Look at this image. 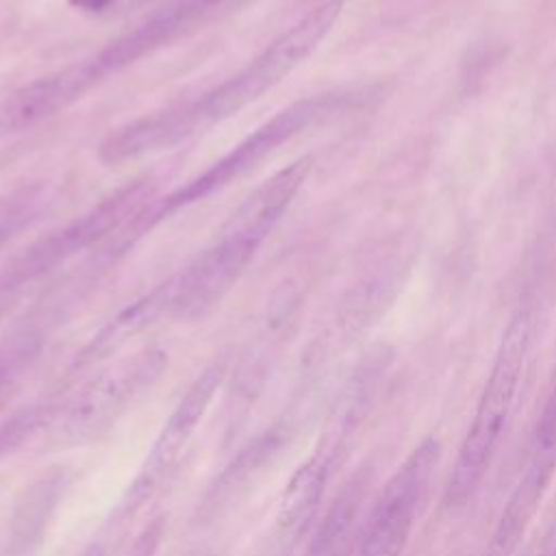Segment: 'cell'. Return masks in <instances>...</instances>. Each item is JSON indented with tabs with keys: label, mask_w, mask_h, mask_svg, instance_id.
Wrapping results in <instances>:
<instances>
[{
	"label": "cell",
	"mask_w": 556,
	"mask_h": 556,
	"mask_svg": "<svg viewBox=\"0 0 556 556\" xmlns=\"http://www.w3.org/2000/svg\"><path fill=\"white\" fill-rule=\"evenodd\" d=\"M339 13L341 0H328L315 7L217 87L193 100L176 102L167 109L146 113L117 126L102 139L98 148L100 161L117 165L172 148L193 132L206 130L208 126L239 113L306 61V56L330 33Z\"/></svg>",
	"instance_id": "1"
},
{
	"label": "cell",
	"mask_w": 556,
	"mask_h": 556,
	"mask_svg": "<svg viewBox=\"0 0 556 556\" xmlns=\"http://www.w3.org/2000/svg\"><path fill=\"white\" fill-rule=\"evenodd\" d=\"M530 339L532 317L528 311H519L502 334L471 424L458 445L456 460L443 491V504L447 508H460L476 495L495 458L521 387Z\"/></svg>",
	"instance_id": "2"
},
{
	"label": "cell",
	"mask_w": 556,
	"mask_h": 556,
	"mask_svg": "<svg viewBox=\"0 0 556 556\" xmlns=\"http://www.w3.org/2000/svg\"><path fill=\"white\" fill-rule=\"evenodd\" d=\"M343 102H345V96L324 93V96H315V98H306V100H298V102L289 104L287 109L276 113L271 119H267L263 126H258L241 143H237L228 154H224L219 161H215L202 174L191 178L185 187L172 191L161 202L150 204L148 211H141L130 222L132 232H135L132 237L152 228L165 215H172L174 211L185 208L193 202H200V200L208 198L211 193L228 187L232 180L241 178L252 167H256L261 161H265L282 143L291 141L295 135L304 132L306 128L332 117L337 111L343 109Z\"/></svg>",
	"instance_id": "3"
},
{
	"label": "cell",
	"mask_w": 556,
	"mask_h": 556,
	"mask_svg": "<svg viewBox=\"0 0 556 556\" xmlns=\"http://www.w3.org/2000/svg\"><path fill=\"white\" fill-rule=\"evenodd\" d=\"M150 180H137L117 189L85 215L46 235L43 239L26 248L20 256H15L11 265H7V269L0 274V287L17 289L24 282L48 274L74 254L87 250L102 237L117 230L122 224H130L143 211V204L150 200Z\"/></svg>",
	"instance_id": "4"
},
{
	"label": "cell",
	"mask_w": 556,
	"mask_h": 556,
	"mask_svg": "<svg viewBox=\"0 0 556 556\" xmlns=\"http://www.w3.org/2000/svg\"><path fill=\"white\" fill-rule=\"evenodd\" d=\"M439 441L424 439L382 486L350 556H402L421 504L428 495L437 463Z\"/></svg>",
	"instance_id": "5"
},
{
	"label": "cell",
	"mask_w": 556,
	"mask_h": 556,
	"mask_svg": "<svg viewBox=\"0 0 556 556\" xmlns=\"http://www.w3.org/2000/svg\"><path fill=\"white\" fill-rule=\"evenodd\" d=\"M167 369V354L159 348L141 350L96 376L67 406L61 432L67 443H91L111 432L117 419Z\"/></svg>",
	"instance_id": "6"
},
{
	"label": "cell",
	"mask_w": 556,
	"mask_h": 556,
	"mask_svg": "<svg viewBox=\"0 0 556 556\" xmlns=\"http://www.w3.org/2000/svg\"><path fill=\"white\" fill-rule=\"evenodd\" d=\"M226 365L222 361L213 363L182 393L178 404L172 408L167 421L163 424L159 437L154 439L137 476L128 484V491L119 502V517H130L132 513H137L167 484L189 441L193 439V432L204 419L217 389L222 387Z\"/></svg>",
	"instance_id": "7"
},
{
	"label": "cell",
	"mask_w": 556,
	"mask_h": 556,
	"mask_svg": "<svg viewBox=\"0 0 556 556\" xmlns=\"http://www.w3.org/2000/svg\"><path fill=\"white\" fill-rule=\"evenodd\" d=\"M241 2L245 0H167L141 24L119 35L89 59L98 76L104 80L109 74H117L139 59L156 52L159 48L187 37L189 33L202 28Z\"/></svg>",
	"instance_id": "8"
},
{
	"label": "cell",
	"mask_w": 556,
	"mask_h": 556,
	"mask_svg": "<svg viewBox=\"0 0 556 556\" xmlns=\"http://www.w3.org/2000/svg\"><path fill=\"white\" fill-rule=\"evenodd\" d=\"M343 445L345 441L324 434L317 450L291 473L278 500L267 556H291L295 552L319 510L326 484Z\"/></svg>",
	"instance_id": "9"
},
{
	"label": "cell",
	"mask_w": 556,
	"mask_h": 556,
	"mask_svg": "<svg viewBox=\"0 0 556 556\" xmlns=\"http://www.w3.org/2000/svg\"><path fill=\"white\" fill-rule=\"evenodd\" d=\"M98 80L89 59H85L15 89L0 102V137L33 130L56 117L96 87Z\"/></svg>",
	"instance_id": "10"
},
{
	"label": "cell",
	"mask_w": 556,
	"mask_h": 556,
	"mask_svg": "<svg viewBox=\"0 0 556 556\" xmlns=\"http://www.w3.org/2000/svg\"><path fill=\"white\" fill-rule=\"evenodd\" d=\"M291 432H293L291 417L285 415L282 419L274 421L263 432H258L230 458V463L215 478V482L208 486V491L204 493L198 506V515L202 523H208L222 513H226L250 489V484L258 478V473H263L280 454Z\"/></svg>",
	"instance_id": "11"
},
{
	"label": "cell",
	"mask_w": 556,
	"mask_h": 556,
	"mask_svg": "<svg viewBox=\"0 0 556 556\" xmlns=\"http://www.w3.org/2000/svg\"><path fill=\"white\" fill-rule=\"evenodd\" d=\"M363 482L352 480L326 510L324 519L313 530L302 556H341L352 532L358 504H361Z\"/></svg>",
	"instance_id": "12"
},
{
	"label": "cell",
	"mask_w": 556,
	"mask_h": 556,
	"mask_svg": "<svg viewBox=\"0 0 556 556\" xmlns=\"http://www.w3.org/2000/svg\"><path fill=\"white\" fill-rule=\"evenodd\" d=\"M39 200L41 198L33 191H24L20 195L0 200V248L33 219Z\"/></svg>",
	"instance_id": "13"
},
{
	"label": "cell",
	"mask_w": 556,
	"mask_h": 556,
	"mask_svg": "<svg viewBox=\"0 0 556 556\" xmlns=\"http://www.w3.org/2000/svg\"><path fill=\"white\" fill-rule=\"evenodd\" d=\"M46 408H24L0 426V458L17 450L43 421Z\"/></svg>",
	"instance_id": "14"
},
{
	"label": "cell",
	"mask_w": 556,
	"mask_h": 556,
	"mask_svg": "<svg viewBox=\"0 0 556 556\" xmlns=\"http://www.w3.org/2000/svg\"><path fill=\"white\" fill-rule=\"evenodd\" d=\"M28 361V350L24 348H13L11 352L0 354V410L13 395L17 387V376Z\"/></svg>",
	"instance_id": "15"
},
{
	"label": "cell",
	"mask_w": 556,
	"mask_h": 556,
	"mask_svg": "<svg viewBox=\"0 0 556 556\" xmlns=\"http://www.w3.org/2000/svg\"><path fill=\"white\" fill-rule=\"evenodd\" d=\"M156 539H159V534H156L154 530H148V532H146V534L135 543L132 556H154Z\"/></svg>",
	"instance_id": "16"
},
{
	"label": "cell",
	"mask_w": 556,
	"mask_h": 556,
	"mask_svg": "<svg viewBox=\"0 0 556 556\" xmlns=\"http://www.w3.org/2000/svg\"><path fill=\"white\" fill-rule=\"evenodd\" d=\"M541 556H556V534L552 536V541L547 543V547L543 549V554Z\"/></svg>",
	"instance_id": "17"
},
{
	"label": "cell",
	"mask_w": 556,
	"mask_h": 556,
	"mask_svg": "<svg viewBox=\"0 0 556 556\" xmlns=\"http://www.w3.org/2000/svg\"><path fill=\"white\" fill-rule=\"evenodd\" d=\"M78 4H83V7H89V9H96V7H100V4H104L106 0H76Z\"/></svg>",
	"instance_id": "18"
}]
</instances>
